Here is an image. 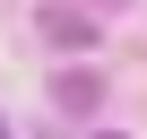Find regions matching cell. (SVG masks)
I'll list each match as a JSON object with an SVG mask.
<instances>
[{"label": "cell", "instance_id": "6da1fadb", "mask_svg": "<svg viewBox=\"0 0 147 139\" xmlns=\"http://www.w3.org/2000/svg\"><path fill=\"white\" fill-rule=\"evenodd\" d=\"M104 139H113V130H104Z\"/></svg>", "mask_w": 147, "mask_h": 139}]
</instances>
